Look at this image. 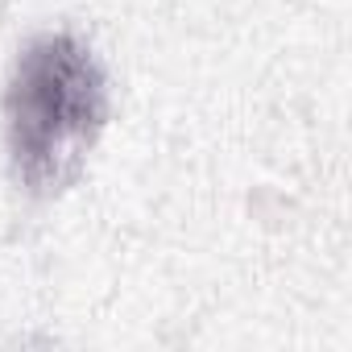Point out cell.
I'll return each instance as SVG.
<instances>
[{
    "label": "cell",
    "mask_w": 352,
    "mask_h": 352,
    "mask_svg": "<svg viewBox=\"0 0 352 352\" xmlns=\"http://www.w3.org/2000/svg\"><path fill=\"white\" fill-rule=\"evenodd\" d=\"M108 116V71L87 38L54 30L25 42L5 83V145L17 187L30 199L71 191Z\"/></svg>",
    "instance_id": "6da1fadb"
}]
</instances>
